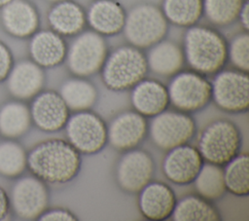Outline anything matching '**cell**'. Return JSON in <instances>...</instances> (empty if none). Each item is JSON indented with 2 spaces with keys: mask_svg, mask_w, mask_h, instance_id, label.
I'll return each mask as SVG.
<instances>
[{
  "mask_svg": "<svg viewBox=\"0 0 249 221\" xmlns=\"http://www.w3.org/2000/svg\"><path fill=\"white\" fill-rule=\"evenodd\" d=\"M226 189L231 194L245 197L249 194V158L246 153L238 154L226 165L224 169Z\"/></svg>",
  "mask_w": 249,
  "mask_h": 221,
  "instance_id": "30",
  "label": "cell"
},
{
  "mask_svg": "<svg viewBox=\"0 0 249 221\" xmlns=\"http://www.w3.org/2000/svg\"><path fill=\"white\" fill-rule=\"evenodd\" d=\"M148 131L146 118L136 111H127L117 116L108 128V141L118 150L134 149Z\"/></svg>",
  "mask_w": 249,
  "mask_h": 221,
  "instance_id": "17",
  "label": "cell"
},
{
  "mask_svg": "<svg viewBox=\"0 0 249 221\" xmlns=\"http://www.w3.org/2000/svg\"><path fill=\"white\" fill-rule=\"evenodd\" d=\"M12 0H0V9H2L5 5H7Z\"/></svg>",
  "mask_w": 249,
  "mask_h": 221,
  "instance_id": "37",
  "label": "cell"
},
{
  "mask_svg": "<svg viewBox=\"0 0 249 221\" xmlns=\"http://www.w3.org/2000/svg\"><path fill=\"white\" fill-rule=\"evenodd\" d=\"M102 80L111 91L132 89L148 71L146 55L134 46H122L107 55L102 66Z\"/></svg>",
  "mask_w": 249,
  "mask_h": 221,
  "instance_id": "3",
  "label": "cell"
},
{
  "mask_svg": "<svg viewBox=\"0 0 249 221\" xmlns=\"http://www.w3.org/2000/svg\"><path fill=\"white\" fill-rule=\"evenodd\" d=\"M45 72L41 66L29 59L14 63L6 82V87L13 98L26 101L32 99L45 85Z\"/></svg>",
  "mask_w": 249,
  "mask_h": 221,
  "instance_id": "15",
  "label": "cell"
},
{
  "mask_svg": "<svg viewBox=\"0 0 249 221\" xmlns=\"http://www.w3.org/2000/svg\"><path fill=\"white\" fill-rule=\"evenodd\" d=\"M65 129L68 141L81 154H96L108 141L106 123L96 113L89 110L78 111L69 117Z\"/></svg>",
  "mask_w": 249,
  "mask_h": 221,
  "instance_id": "7",
  "label": "cell"
},
{
  "mask_svg": "<svg viewBox=\"0 0 249 221\" xmlns=\"http://www.w3.org/2000/svg\"><path fill=\"white\" fill-rule=\"evenodd\" d=\"M169 102L183 112H194L205 107L212 98L211 83L197 72L174 75L168 88Z\"/></svg>",
  "mask_w": 249,
  "mask_h": 221,
  "instance_id": "8",
  "label": "cell"
},
{
  "mask_svg": "<svg viewBox=\"0 0 249 221\" xmlns=\"http://www.w3.org/2000/svg\"><path fill=\"white\" fill-rule=\"evenodd\" d=\"M14 65V56L11 49L0 41V83L5 82Z\"/></svg>",
  "mask_w": 249,
  "mask_h": 221,
  "instance_id": "33",
  "label": "cell"
},
{
  "mask_svg": "<svg viewBox=\"0 0 249 221\" xmlns=\"http://www.w3.org/2000/svg\"><path fill=\"white\" fill-rule=\"evenodd\" d=\"M30 109L22 100L12 99L0 105V134L9 139L24 135L30 129Z\"/></svg>",
  "mask_w": 249,
  "mask_h": 221,
  "instance_id": "24",
  "label": "cell"
},
{
  "mask_svg": "<svg viewBox=\"0 0 249 221\" xmlns=\"http://www.w3.org/2000/svg\"><path fill=\"white\" fill-rule=\"evenodd\" d=\"M124 30L132 46L148 48L163 39L167 32V19L159 7L139 4L126 15Z\"/></svg>",
  "mask_w": 249,
  "mask_h": 221,
  "instance_id": "5",
  "label": "cell"
},
{
  "mask_svg": "<svg viewBox=\"0 0 249 221\" xmlns=\"http://www.w3.org/2000/svg\"><path fill=\"white\" fill-rule=\"evenodd\" d=\"M126 14L122 5L114 0H96L86 16L93 31L100 35H116L124 29Z\"/></svg>",
  "mask_w": 249,
  "mask_h": 221,
  "instance_id": "21",
  "label": "cell"
},
{
  "mask_svg": "<svg viewBox=\"0 0 249 221\" xmlns=\"http://www.w3.org/2000/svg\"><path fill=\"white\" fill-rule=\"evenodd\" d=\"M194 183L198 196L211 202L219 200L227 192L224 169L212 163H203Z\"/></svg>",
  "mask_w": 249,
  "mask_h": 221,
  "instance_id": "27",
  "label": "cell"
},
{
  "mask_svg": "<svg viewBox=\"0 0 249 221\" xmlns=\"http://www.w3.org/2000/svg\"><path fill=\"white\" fill-rule=\"evenodd\" d=\"M244 0H202L203 13L213 24L228 25L238 18Z\"/></svg>",
  "mask_w": 249,
  "mask_h": 221,
  "instance_id": "31",
  "label": "cell"
},
{
  "mask_svg": "<svg viewBox=\"0 0 249 221\" xmlns=\"http://www.w3.org/2000/svg\"><path fill=\"white\" fill-rule=\"evenodd\" d=\"M81 153L64 139L50 138L35 144L26 156V168L45 183L65 184L81 168Z\"/></svg>",
  "mask_w": 249,
  "mask_h": 221,
  "instance_id": "1",
  "label": "cell"
},
{
  "mask_svg": "<svg viewBox=\"0 0 249 221\" xmlns=\"http://www.w3.org/2000/svg\"><path fill=\"white\" fill-rule=\"evenodd\" d=\"M11 203L8 192L0 185V220L5 219L10 212Z\"/></svg>",
  "mask_w": 249,
  "mask_h": 221,
  "instance_id": "35",
  "label": "cell"
},
{
  "mask_svg": "<svg viewBox=\"0 0 249 221\" xmlns=\"http://www.w3.org/2000/svg\"><path fill=\"white\" fill-rule=\"evenodd\" d=\"M86 20L84 9L71 0L55 3L48 14V21L52 30L61 36H72L80 33Z\"/></svg>",
  "mask_w": 249,
  "mask_h": 221,
  "instance_id": "22",
  "label": "cell"
},
{
  "mask_svg": "<svg viewBox=\"0 0 249 221\" xmlns=\"http://www.w3.org/2000/svg\"><path fill=\"white\" fill-rule=\"evenodd\" d=\"M203 163L197 148L184 144L169 150L164 158L162 170L170 182L184 186L194 182Z\"/></svg>",
  "mask_w": 249,
  "mask_h": 221,
  "instance_id": "14",
  "label": "cell"
},
{
  "mask_svg": "<svg viewBox=\"0 0 249 221\" xmlns=\"http://www.w3.org/2000/svg\"><path fill=\"white\" fill-rule=\"evenodd\" d=\"M171 218L174 221H218L221 214L215 205L200 196H188L177 202Z\"/></svg>",
  "mask_w": 249,
  "mask_h": 221,
  "instance_id": "25",
  "label": "cell"
},
{
  "mask_svg": "<svg viewBox=\"0 0 249 221\" xmlns=\"http://www.w3.org/2000/svg\"><path fill=\"white\" fill-rule=\"evenodd\" d=\"M107 55L108 48L102 35L86 31L72 42L65 58L70 72L84 78L100 71Z\"/></svg>",
  "mask_w": 249,
  "mask_h": 221,
  "instance_id": "6",
  "label": "cell"
},
{
  "mask_svg": "<svg viewBox=\"0 0 249 221\" xmlns=\"http://www.w3.org/2000/svg\"><path fill=\"white\" fill-rule=\"evenodd\" d=\"M147 57L148 68L160 76H174L183 67L185 56L182 49L174 42L161 40L152 46Z\"/></svg>",
  "mask_w": 249,
  "mask_h": 221,
  "instance_id": "23",
  "label": "cell"
},
{
  "mask_svg": "<svg viewBox=\"0 0 249 221\" xmlns=\"http://www.w3.org/2000/svg\"><path fill=\"white\" fill-rule=\"evenodd\" d=\"M4 30L15 38L31 37L39 27L40 18L36 7L28 0H12L1 9Z\"/></svg>",
  "mask_w": 249,
  "mask_h": 221,
  "instance_id": "16",
  "label": "cell"
},
{
  "mask_svg": "<svg viewBox=\"0 0 249 221\" xmlns=\"http://www.w3.org/2000/svg\"><path fill=\"white\" fill-rule=\"evenodd\" d=\"M27 153L16 139L6 138L0 142V175L5 178H18L26 169Z\"/></svg>",
  "mask_w": 249,
  "mask_h": 221,
  "instance_id": "29",
  "label": "cell"
},
{
  "mask_svg": "<svg viewBox=\"0 0 249 221\" xmlns=\"http://www.w3.org/2000/svg\"><path fill=\"white\" fill-rule=\"evenodd\" d=\"M242 135L238 127L230 120L212 122L201 132L198 151L204 161L218 166H226L239 154Z\"/></svg>",
  "mask_w": 249,
  "mask_h": 221,
  "instance_id": "4",
  "label": "cell"
},
{
  "mask_svg": "<svg viewBox=\"0 0 249 221\" xmlns=\"http://www.w3.org/2000/svg\"><path fill=\"white\" fill-rule=\"evenodd\" d=\"M212 87V98L216 105L229 113H243L249 106L248 73L240 70H225L216 75Z\"/></svg>",
  "mask_w": 249,
  "mask_h": 221,
  "instance_id": "10",
  "label": "cell"
},
{
  "mask_svg": "<svg viewBox=\"0 0 249 221\" xmlns=\"http://www.w3.org/2000/svg\"><path fill=\"white\" fill-rule=\"evenodd\" d=\"M155 171L152 156L144 151L131 149L120 159L116 178L120 188L126 193H139L151 182Z\"/></svg>",
  "mask_w": 249,
  "mask_h": 221,
  "instance_id": "12",
  "label": "cell"
},
{
  "mask_svg": "<svg viewBox=\"0 0 249 221\" xmlns=\"http://www.w3.org/2000/svg\"><path fill=\"white\" fill-rule=\"evenodd\" d=\"M139 193V209L146 219L163 221L171 217L177 199L169 185L149 182Z\"/></svg>",
  "mask_w": 249,
  "mask_h": 221,
  "instance_id": "18",
  "label": "cell"
},
{
  "mask_svg": "<svg viewBox=\"0 0 249 221\" xmlns=\"http://www.w3.org/2000/svg\"><path fill=\"white\" fill-rule=\"evenodd\" d=\"M131 103L140 115L155 117L166 110L169 104L168 90L157 80L143 79L133 87Z\"/></svg>",
  "mask_w": 249,
  "mask_h": 221,
  "instance_id": "20",
  "label": "cell"
},
{
  "mask_svg": "<svg viewBox=\"0 0 249 221\" xmlns=\"http://www.w3.org/2000/svg\"><path fill=\"white\" fill-rule=\"evenodd\" d=\"M47 1H50V2H53V3H57V2H60V1H64V0H47Z\"/></svg>",
  "mask_w": 249,
  "mask_h": 221,
  "instance_id": "38",
  "label": "cell"
},
{
  "mask_svg": "<svg viewBox=\"0 0 249 221\" xmlns=\"http://www.w3.org/2000/svg\"><path fill=\"white\" fill-rule=\"evenodd\" d=\"M228 57L231 64L240 71L249 70V35L247 32L236 35L228 47Z\"/></svg>",
  "mask_w": 249,
  "mask_h": 221,
  "instance_id": "32",
  "label": "cell"
},
{
  "mask_svg": "<svg viewBox=\"0 0 249 221\" xmlns=\"http://www.w3.org/2000/svg\"><path fill=\"white\" fill-rule=\"evenodd\" d=\"M237 18H239L243 29L247 31L249 29V4L247 1H244Z\"/></svg>",
  "mask_w": 249,
  "mask_h": 221,
  "instance_id": "36",
  "label": "cell"
},
{
  "mask_svg": "<svg viewBox=\"0 0 249 221\" xmlns=\"http://www.w3.org/2000/svg\"><path fill=\"white\" fill-rule=\"evenodd\" d=\"M31 60L42 68H52L59 65L66 57L65 41L53 30L36 31L29 43Z\"/></svg>",
  "mask_w": 249,
  "mask_h": 221,
  "instance_id": "19",
  "label": "cell"
},
{
  "mask_svg": "<svg viewBox=\"0 0 249 221\" xmlns=\"http://www.w3.org/2000/svg\"><path fill=\"white\" fill-rule=\"evenodd\" d=\"M196 122L184 112L163 111L154 117L149 130L156 146L162 150L187 144L195 135Z\"/></svg>",
  "mask_w": 249,
  "mask_h": 221,
  "instance_id": "9",
  "label": "cell"
},
{
  "mask_svg": "<svg viewBox=\"0 0 249 221\" xmlns=\"http://www.w3.org/2000/svg\"><path fill=\"white\" fill-rule=\"evenodd\" d=\"M59 94L69 110L77 112L89 110L97 99L95 87L82 77L64 82L60 88Z\"/></svg>",
  "mask_w": 249,
  "mask_h": 221,
  "instance_id": "26",
  "label": "cell"
},
{
  "mask_svg": "<svg viewBox=\"0 0 249 221\" xmlns=\"http://www.w3.org/2000/svg\"><path fill=\"white\" fill-rule=\"evenodd\" d=\"M184 56L197 73H217L228 59V45L216 30L206 26H191L185 34Z\"/></svg>",
  "mask_w": 249,
  "mask_h": 221,
  "instance_id": "2",
  "label": "cell"
},
{
  "mask_svg": "<svg viewBox=\"0 0 249 221\" xmlns=\"http://www.w3.org/2000/svg\"><path fill=\"white\" fill-rule=\"evenodd\" d=\"M42 221H76L77 217L66 208H52L46 209L38 218Z\"/></svg>",
  "mask_w": 249,
  "mask_h": 221,
  "instance_id": "34",
  "label": "cell"
},
{
  "mask_svg": "<svg viewBox=\"0 0 249 221\" xmlns=\"http://www.w3.org/2000/svg\"><path fill=\"white\" fill-rule=\"evenodd\" d=\"M11 208L20 219H38L48 208L49 190L46 183L34 175L18 178L12 187Z\"/></svg>",
  "mask_w": 249,
  "mask_h": 221,
  "instance_id": "11",
  "label": "cell"
},
{
  "mask_svg": "<svg viewBox=\"0 0 249 221\" xmlns=\"http://www.w3.org/2000/svg\"><path fill=\"white\" fill-rule=\"evenodd\" d=\"M161 11L167 21L178 26L191 27L203 14L202 0H163Z\"/></svg>",
  "mask_w": 249,
  "mask_h": 221,
  "instance_id": "28",
  "label": "cell"
},
{
  "mask_svg": "<svg viewBox=\"0 0 249 221\" xmlns=\"http://www.w3.org/2000/svg\"><path fill=\"white\" fill-rule=\"evenodd\" d=\"M34 125L45 132H56L65 128L70 117L69 108L54 91L40 92L29 107Z\"/></svg>",
  "mask_w": 249,
  "mask_h": 221,
  "instance_id": "13",
  "label": "cell"
}]
</instances>
